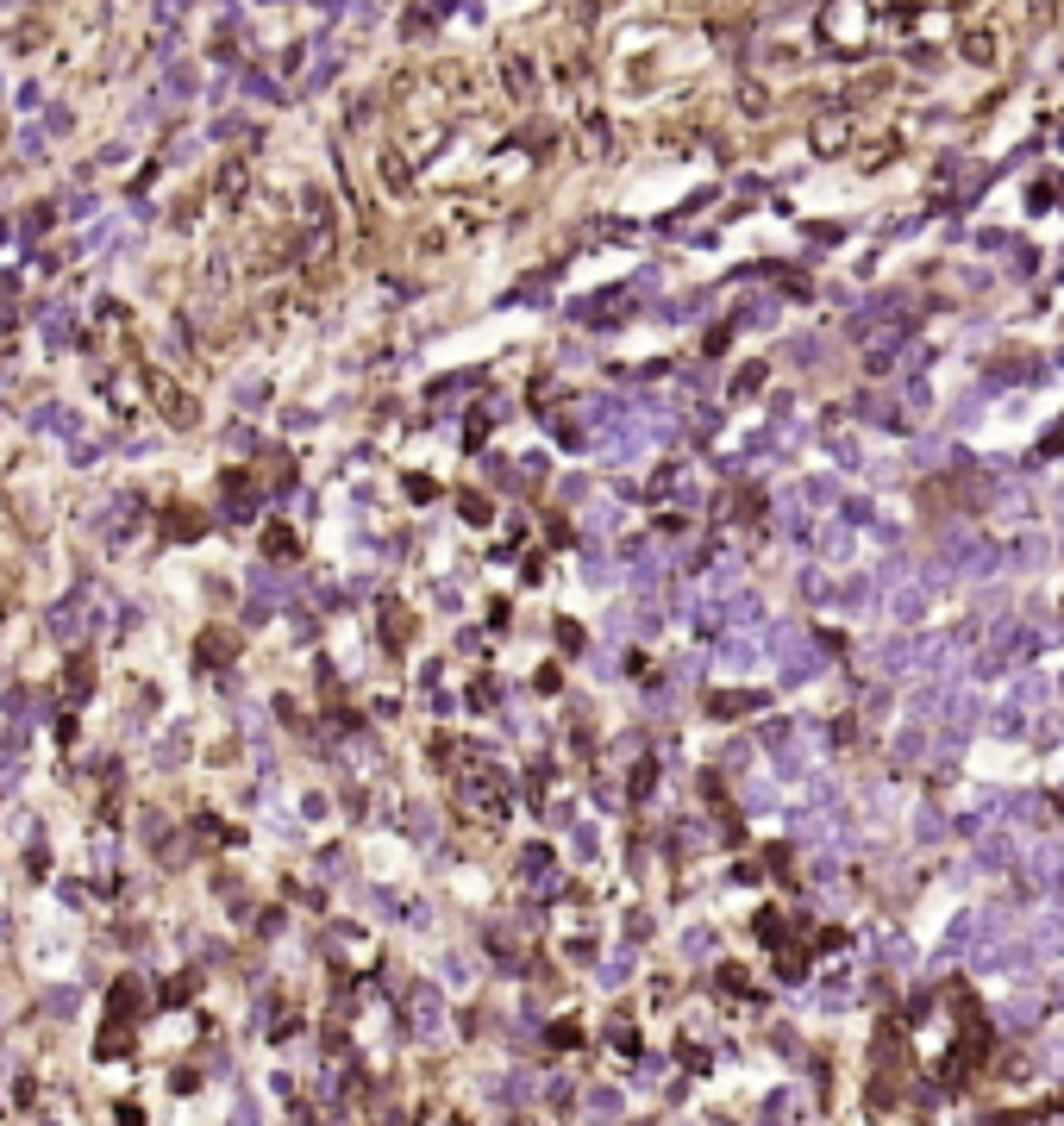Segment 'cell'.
Returning a JSON list of instances; mask_svg holds the SVG:
<instances>
[{
	"label": "cell",
	"instance_id": "cell-1",
	"mask_svg": "<svg viewBox=\"0 0 1064 1126\" xmlns=\"http://www.w3.org/2000/svg\"><path fill=\"white\" fill-rule=\"evenodd\" d=\"M31 432H44V439H75V432H82V413H69V407L51 400V407L31 413Z\"/></svg>",
	"mask_w": 1064,
	"mask_h": 1126
},
{
	"label": "cell",
	"instance_id": "cell-2",
	"mask_svg": "<svg viewBox=\"0 0 1064 1126\" xmlns=\"http://www.w3.org/2000/svg\"><path fill=\"white\" fill-rule=\"evenodd\" d=\"M44 626H51L57 638H75V632H82V626H88V607H82V594H69V601H57V607H51V620H44Z\"/></svg>",
	"mask_w": 1064,
	"mask_h": 1126
},
{
	"label": "cell",
	"instance_id": "cell-3",
	"mask_svg": "<svg viewBox=\"0 0 1064 1126\" xmlns=\"http://www.w3.org/2000/svg\"><path fill=\"white\" fill-rule=\"evenodd\" d=\"M752 707H758V695H720V688L708 695V714H714V720H739V714H752Z\"/></svg>",
	"mask_w": 1064,
	"mask_h": 1126
},
{
	"label": "cell",
	"instance_id": "cell-4",
	"mask_svg": "<svg viewBox=\"0 0 1064 1126\" xmlns=\"http://www.w3.org/2000/svg\"><path fill=\"white\" fill-rule=\"evenodd\" d=\"M383 632H389V651H401L407 638H414V614H401V607L389 601V620H383Z\"/></svg>",
	"mask_w": 1064,
	"mask_h": 1126
},
{
	"label": "cell",
	"instance_id": "cell-5",
	"mask_svg": "<svg viewBox=\"0 0 1064 1126\" xmlns=\"http://www.w3.org/2000/svg\"><path fill=\"white\" fill-rule=\"evenodd\" d=\"M958 57L990 63V57H995V38H990V31H964V38H958Z\"/></svg>",
	"mask_w": 1064,
	"mask_h": 1126
},
{
	"label": "cell",
	"instance_id": "cell-6",
	"mask_svg": "<svg viewBox=\"0 0 1064 1126\" xmlns=\"http://www.w3.org/2000/svg\"><path fill=\"white\" fill-rule=\"evenodd\" d=\"M457 507H464V520H470V526H488V520H495V513H488V501H482L476 488H464V494H457Z\"/></svg>",
	"mask_w": 1064,
	"mask_h": 1126
},
{
	"label": "cell",
	"instance_id": "cell-7",
	"mask_svg": "<svg viewBox=\"0 0 1064 1126\" xmlns=\"http://www.w3.org/2000/svg\"><path fill=\"white\" fill-rule=\"evenodd\" d=\"M651 782H658V758H639V770H632V801H645Z\"/></svg>",
	"mask_w": 1064,
	"mask_h": 1126
},
{
	"label": "cell",
	"instance_id": "cell-8",
	"mask_svg": "<svg viewBox=\"0 0 1064 1126\" xmlns=\"http://www.w3.org/2000/svg\"><path fill=\"white\" fill-rule=\"evenodd\" d=\"M739 107H745V113H752V119H758V113H764V107H770V94H764V88H752V82H745V88H739Z\"/></svg>",
	"mask_w": 1064,
	"mask_h": 1126
},
{
	"label": "cell",
	"instance_id": "cell-9",
	"mask_svg": "<svg viewBox=\"0 0 1064 1126\" xmlns=\"http://www.w3.org/2000/svg\"><path fill=\"white\" fill-rule=\"evenodd\" d=\"M69 125H75V119H69V107H51V113H44V132H57V138H63Z\"/></svg>",
	"mask_w": 1064,
	"mask_h": 1126
},
{
	"label": "cell",
	"instance_id": "cell-10",
	"mask_svg": "<svg viewBox=\"0 0 1064 1126\" xmlns=\"http://www.w3.org/2000/svg\"><path fill=\"white\" fill-rule=\"evenodd\" d=\"M69 457H75V470H88V463L101 457V444H82V439H75V450H69Z\"/></svg>",
	"mask_w": 1064,
	"mask_h": 1126
}]
</instances>
